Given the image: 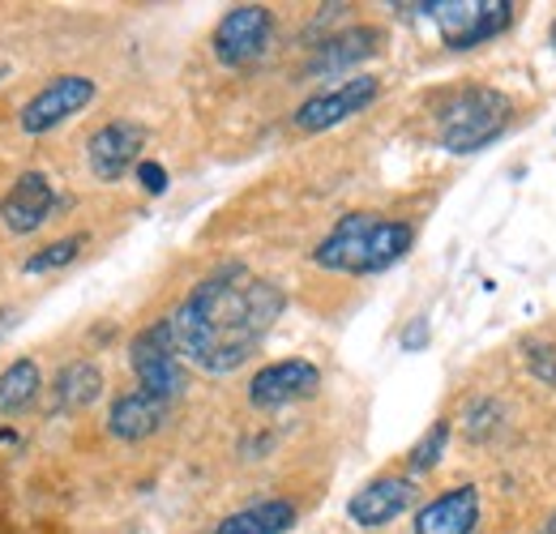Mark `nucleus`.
<instances>
[{"label": "nucleus", "mask_w": 556, "mask_h": 534, "mask_svg": "<svg viewBox=\"0 0 556 534\" xmlns=\"http://www.w3.org/2000/svg\"><path fill=\"white\" fill-rule=\"evenodd\" d=\"M282 308L287 295L278 282L257 278L244 266H223L180 300V308L167 317V330L180 359L210 377H227L262 351Z\"/></svg>", "instance_id": "obj_1"}, {"label": "nucleus", "mask_w": 556, "mask_h": 534, "mask_svg": "<svg viewBox=\"0 0 556 534\" xmlns=\"http://www.w3.org/2000/svg\"><path fill=\"white\" fill-rule=\"evenodd\" d=\"M416 231L386 214H343L334 231L313 249V266L330 274H381L399 266Z\"/></svg>", "instance_id": "obj_2"}, {"label": "nucleus", "mask_w": 556, "mask_h": 534, "mask_svg": "<svg viewBox=\"0 0 556 534\" xmlns=\"http://www.w3.org/2000/svg\"><path fill=\"white\" fill-rule=\"evenodd\" d=\"M509 99L492 86H467L437 107V137L450 154H476L509 129Z\"/></svg>", "instance_id": "obj_3"}, {"label": "nucleus", "mask_w": 556, "mask_h": 534, "mask_svg": "<svg viewBox=\"0 0 556 534\" xmlns=\"http://www.w3.org/2000/svg\"><path fill=\"white\" fill-rule=\"evenodd\" d=\"M424 13H432L450 52H471L488 39H496L501 30H509L514 22L509 0H432L424 4Z\"/></svg>", "instance_id": "obj_4"}, {"label": "nucleus", "mask_w": 556, "mask_h": 534, "mask_svg": "<svg viewBox=\"0 0 556 534\" xmlns=\"http://www.w3.org/2000/svg\"><path fill=\"white\" fill-rule=\"evenodd\" d=\"M129 364H134V372H138L141 394H150V398L172 402L185 390V364H180V355H176V346H172L167 321H159V326H150V330H141V334L134 338Z\"/></svg>", "instance_id": "obj_5"}, {"label": "nucleus", "mask_w": 556, "mask_h": 534, "mask_svg": "<svg viewBox=\"0 0 556 534\" xmlns=\"http://www.w3.org/2000/svg\"><path fill=\"white\" fill-rule=\"evenodd\" d=\"M94 94H99V86L90 81V77H81V73H65V77H52L26 107H22V116H17V125H22V134L39 137V134H52V129H61L65 120H73L81 107H90L94 103Z\"/></svg>", "instance_id": "obj_6"}, {"label": "nucleus", "mask_w": 556, "mask_h": 534, "mask_svg": "<svg viewBox=\"0 0 556 534\" xmlns=\"http://www.w3.org/2000/svg\"><path fill=\"white\" fill-rule=\"evenodd\" d=\"M377 94H381V81H377V77H368V73L348 77V81H339L334 90H321V94L304 99V103L295 107V129H304V134H326V129L343 125L351 116H359L364 107H372Z\"/></svg>", "instance_id": "obj_7"}, {"label": "nucleus", "mask_w": 556, "mask_h": 534, "mask_svg": "<svg viewBox=\"0 0 556 534\" xmlns=\"http://www.w3.org/2000/svg\"><path fill=\"white\" fill-rule=\"evenodd\" d=\"M270 30H275L270 9H262V4H236L214 26V56L227 68L253 65L270 48Z\"/></svg>", "instance_id": "obj_8"}, {"label": "nucleus", "mask_w": 556, "mask_h": 534, "mask_svg": "<svg viewBox=\"0 0 556 534\" xmlns=\"http://www.w3.org/2000/svg\"><path fill=\"white\" fill-rule=\"evenodd\" d=\"M317 390H321V368L317 364H308V359H278V364H266L249 381V402L257 410H278V406L313 398Z\"/></svg>", "instance_id": "obj_9"}, {"label": "nucleus", "mask_w": 556, "mask_h": 534, "mask_svg": "<svg viewBox=\"0 0 556 534\" xmlns=\"http://www.w3.org/2000/svg\"><path fill=\"white\" fill-rule=\"evenodd\" d=\"M416 500V483L403 474H381L372 483H364L355 496L348 500V518L359 531H381L394 518H403Z\"/></svg>", "instance_id": "obj_10"}, {"label": "nucleus", "mask_w": 556, "mask_h": 534, "mask_svg": "<svg viewBox=\"0 0 556 534\" xmlns=\"http://www.w3.org/2000/svg\"><path fill=\"white\" fill-rule=\"evenodd\" d=\"M141 150H146V129L134 125V120H112V125H103L99 134L90 137L86 158H90V171L112 185V180H125L138 167Z\"/></svg>", "instance_id": "obj_11"}, {"label": "nucleus", "mask_w": 556, "mask_h": 534, "mask_svg": "<svg viewBox=\"0 0 556 534\" xmlns=\"http://www.w3.org/2000/svg\"><path fill=\"white\" fill-rule=\"evenodd\" d=\"M56 209V189L43 171H26L17 176V185L9 189V198L0 201V223L13 231V236H30L39 231Z\"/></svg>", "instance_id": "obj_12"}, {"label": "nucleus", "mask_w": 556, "mask_h": 534, "mask_svg": "<svg viewBox=\"0 0 556 534\" xmlns=\"http://www.w3.org/2000/svg\"><path fill=\"white\" fill-rule=\"evenodd\" d=\"M480 526V487L463 483L432 496L416 513V534H476Z\"/></svg>", "instance_id": "obj_13"}, {"label": "nucleus", "mask_w": 556, "mask_h": 534, "mask_svg": "<svg viewBox=\"0 0 556 534\" xmlns=\"http://www.w3.org/2000/svg\"><path fill=\"white\" fill-rule=\"evenodd\" d=\"M167 406H172V402H159V398H150V394H141V390H134V394L112 402V410H108V432H112L116 441H146V436H154V432L163 428Z\"/></svg>", "instance_id": "obj_14"}, {"label": "nucleus", "mask_w": 556, "mask_h": 534, "mask_svg": "<svg viewBox=\"0 0 556 534\" xmlns=\"http://www.w3.org/2000/svg\"><path fill=\"white\" fill-rule=\"evenodd\" d=\"M377 43H381V30H372V26L343 30V35H334V39H326V43L317 48V56L308 61V73H313V77H321V73H343V68L377 56Z\"/></svg>", "instance_id": "obj_15"}, {"label": "nucleus", "mask_w": 556, "mask_h": 534, "mask_svg": "<svg viewBox=\"0 0 556 534\" xmlns=\"http://www.w3.org/2000/svg\"><path fill=\"white\" fill-rule=\"evenodd\" d=\"M295 526V505L291 500H257L231 518H223L214 534H287Z\"/></svg>", "instance_id": "obj_16"}, {"label": "nucleus", "mask_w": 556, "mask_h": 534, "mask_svg": "<svg viewBox=\"0 0 556 534\" xmlns=\"http://www.w3.org/2000/svg\"><path fill=\"white\" fill-rule=\"evenodd\" d=\"M43 394V372L35 359H13L0 372V415H22Z\"/></svg>", "instance_id": "obj_17"}, {"label": "nucleus", "mask_w": 556, "mask_h": 534, "mask_svg": "<svg viewBox=\"0 0 556 534\" xmlns=\"http://www.w3.org/2000/svg\"><path fill=\"white\" fill-rule=\"evenodd\" d=\"M99 394H103V372H99V364L77 359V364H70V368L56 377V385H52V406H56V410H81V406H90Z\"/></svg>", "instance_id": "obj_18"}, {"label": "nucleus", "mask_w": 556, "mask_h": 534, "mask_svg": "<svg viewBox=\"0 0 556 534\" xmlns=\"http://www.w3.org/2000/svg\"><path fill=\"white\" fill-rule=\"evenodd\" d=\"M445 445H450V423H445V419H437V423H432V428L416 441V449L407 454L412 474H424V470L437 467V462H441V454H445Z\"/></svg>", "instance_id": "obj_19"}, {"label": "nucleus", "mask_w": 556, "mask_h": 534, "mask_svg": "<svg viewBox=\"0 0 556 534\" xmlns=\"http://www.w3.org/2000/svg\"><path fill=\"white\" fill-rule=\"evenodd\" d=\"M86 249V236H65V240H56V244H48V249H39L30 262H26V274H48V269H65L77 262V253Z\"/></svg>", "instance_id": "obj_20"}, {"label": "nucleus", "mask_w": 556, "mask_h": 534, "mask_svg": "<svg viewBox=\"0 0 556 534\" xmlns=\"http://www.w3.org/2000/svg\"><path fill=\"white\" fill-rule=\"evenodd\" d=\"M522 351H527V368H531L544 385H556V346L553 342L527 338V342H522Z\"/></svg>", "instance_id": "obj_21"}, {"label": "nucleus", "mask_w": 556, "mask_h": 534, "mask_svg": "<svg viewBox=\"0 0 556 534\" xmlns=\"http://www.w3.org/2000/svg\"><path fill=\"white\" fill-rule=\"evenodd\" d=\"M138 180H141V189L150 193V198H159V193H167V167L163 163H138Z\"/></svg>", "instance_id": "obj_22"}, {"label": "nucleus", "mask_w": 556, "mask_h": 534, "mask_svg": "<svg viewBox=\"0 0 556 534\" xmlns=\"http://www.w3.org/2000/svg\"><path fill=\"white\" fill-rule=\"evenodd\" d=\"M424 346H428V317H416L403 330V351H424Z\"/></svg>", "instance_id": "obj_23"}, {"label": "nucleus", "mask_w": 556, "mask_h": 534, "mask_svg": "<svg viewBox=\"0 0 556 534\" xmlns=\"http://www.w3.org/2000/svg\"><path fill=\"white\" fill-rule=\"evenodd\" d=\"M540 534H556V518H553V522H548V531H540Z\"/></svg>", "instance_id": "obj_24"}, {"label": "nucleus", "mask_w": 556, "mask_h": 534, "mask_svg": "<svg viewBox=\"0 0 556 534\" xmlns=\"http://www.w3.org/2000/svg\"><path fill=\"white\" fill-rule=\"evenodd\" d=\"M553 52H556V22H553Z\"/></svg>", "instance_id": "obj_25"}]
</instances>
